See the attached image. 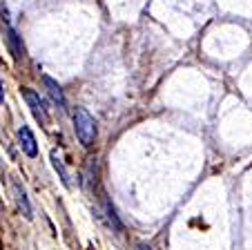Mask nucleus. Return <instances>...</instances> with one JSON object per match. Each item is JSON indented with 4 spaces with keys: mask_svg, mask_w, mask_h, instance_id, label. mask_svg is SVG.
<instances>
[{
    "mask_svg": "<svg viewBox=\"0 0 252 250\" xmlns=\"http://www.w3.org/2000/svg\"><path fill=\"white\" fill-rule=\"evenodd\" d=\"M74 130L76 137L81 139V143L85 147H90L96 139V121L85 107H76L74 109Z\"/></svg>",
    "mask_w": 252,
    "mask_h": 250,
    "instance_id": "obj_1",
    "label": "nucleus"
},
{
    "mask_svg": "<svg viewBox=\"0 0 252 250\" xmlns=\"http://www.w3.org/2000/svg\"><path fill=\"white\" fill-rule=\"evenodd\" d=\"M23 96H25V101H27V105H29V109H32V114L36 116V121H40L45 128H47L49 116H47V107H45V103H43V99H40V94H36L32 87H23Z\"/></svg>",
    "mask_w": 252,
    "mask_h": 250,
    "instance_id": "obj_2",
    "label": "nucleus"
},
{
    "mask_svg": "<svg viewBox=\"0 0 252 250\" xmlns=\"http://www.w3.org/2000/svg\"><path fill=\"white\" fill-rule=\"evenodd\" d=\"M18 139H20V147H23V152L27 156H36L38 154V145H36V139H33L32 130L27 128V125H23V128L18 130Z\"/></svg>",
    "mask_w": 252,
    "mask_h": 250,
    "instance_id": "obj_3",
    "label": "nucleus"
},
{
    "mask_svg": "<svg viewBox=\"0 0 252 250\" xmlns=\"http://www.w3.org/2000/svg\"><path fill=\"white\" fill-rule=\"evenodd\" d=\"M45 87H47V92H49V96H52V101L58 105L61 109H65V96H63V90H61V85H58L54 78H49V76H45Z\"/></svg>",
    "mask_w": 252,
    "mask_h": 250,
    "instance_id": "obj_4",
    "label": "nucleus"
},
{
    "mask_svg": "<svg viewBox=\"0 0 252 250\" xmlns=\"http://www.w3.org/2000/svg\"><path fill=\"white\" fill-rule=\"evenodd\" d=\"M11 188H14V197H16V201H18V208L23 210V214L27 219H32V206H29V201H27V194H25V190L20 188L18 181H11Z\"/></svg>",
    "mask_w": 252,
    "mask_h": 250,
    "instance_id": "obj_5",
    "label": "nucleus"
},
{
    "mask_svg": "<svg viewBox=\"0 0 252 250\" xmlns=\"http://www.w3.org/2000/svg\"><path fill=\"white\" fill-rule=\"evenodd\" d=\"M52 163H54V168H56V172H58V175H61L63 183H65V185H69V175H67L65 165L61 163V159H58V152H52Z\"/></svg>",
    "mask_w": 252,
    "mask_h": 250,
    "instance_id": "obj_6",
    "label": "nucleus"
},
{
    "mask_svg": "<svg viewBox=\"0 0 252 250\" xmlns=\"http://www.w3.org/2000/svg\"><path fill=\"white\" fill-rule=\"evenodd\" d=\"M9 43H11V49H14V56L16 58L23 56V47H20V43H18V34H16L11 27H9Z\"/></svg>",
    "mask_w": 252,
    "mask_h": 250,
    "instance_id": "obj_7",
    "label": "nucleus"
},
{
    "mask_svg": "<svg viewBox=\"0 0 252 250\" xmlns=\"http://www.w3.org/2000/svg\"><path fill=\"white\" fill-rule=\"evenodd\" d=\"M5 101V90H2V83H0V103Z\"/></svg>",
    "mask_w": 252,
    "mask_h": 250,
    "instance_id": "obj_8",
    "label": "nucleus"
},
{
    "mask_svg": "<svg viewBox=\"0 0 252 250\" xmlns=\"http://www.w3.org/2000/svg\"><path fill=\"white\" fill-rule=\"evenodd\" d=\"M138 250H150V248H145V246H141V248H138Z\"/></svg>",
    "mask_w": 252,
    "mask_h": 250,
    "instance_id": "obj_9",
    "label": "nucleus"
}]
</instances>
